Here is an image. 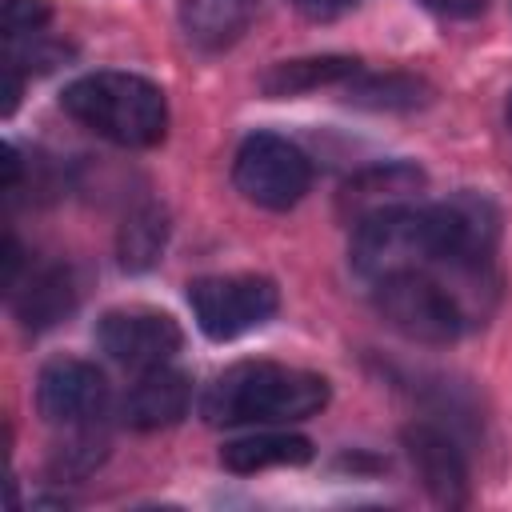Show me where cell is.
Returning a JSON list of instances; mask_svg holds the SVG:
<instances>
[{"mask_svg": "<svg viewBox=\"0 0 512 512\" xmlns=\"http://www.w3.org/2000/svg\"><path fill=\"white\" fill-rule=\"evenodd\" d=\"M328 404V380L308 368H288L272 360H240L224 368L204 400L200 412L208 424H292L308 420Z\"/></svg>", "mask_w": 512, "mask_h": 512, "instance_id": "1", "label": "cell"}, {"mask_svg": "<svg viewBox=\"0 0 512 512\" xmlns=\"http://www.w3.org/2000/svg\"><path fill=\"white\" fill-rule=\"evenodd\" d=\"M60 108L96 132L100 140H112L120 148H152L168 132V100L164 88L136 72H88L76 76L60 92Z\"/></svg>", "mask_w": 512, "mask_h": 512, "instance_id": "2", "label": "cell"}, {"mask_svg": "<svg viewBox=\"0 0 512 512\" xmlns=\"http://www.w3.org/2000/svg\"><path fill=\"white\" fill-rule=\"evenodd\" d=\"M480 280L484 272H444V268L396 272L372 284V304L400 336L420 344H452L476 320L460 284H480Z\"/></svg>", "mask_w": 512, "mask_h": 512, "instance_id": "3", "label": "cell"}, {"mask_svg": "<svg viewBox=\"0 0 512 512\" xmlns=\"http://www.w3.org/2000/svg\"><path fill=\"white\" fill-rule=\"evenodd\" d=\"M432 268L444 272H488L500 240V212L480 192H456L424 208Z\"/></svg>", "mask_w": 512, "mask_h": 512, "instance_id": "4", "label": "cell"}, {"mask_svg": "<svg viewBox=\"0 0 512 512\" xmlns=\"http://www.w3.org/2000/svg\"><path fill=\"white\" fill-rule=\"evenodd\" d=\"M232 184L236 192L268 212H284L304 200L312 188V160L276 132H252L232 160Z\"/></svg>", "mask_w": 512, "mask_h": 512, "instance_id": "5", "label": "cell"}, {"mask_svg": "<svg viewBox=\"0 0 512 512\" xmlns=\"http://www.w3.org/2000/svg\"><path fill=\"white\" fill-rule=\"evenodd\" d=\"M188 304L208 340H236L268 324L280 308V292L268 276H196L188 284Z\"/></svg>", "mask_w": 512, "mask_h": 512, "instance_id": "6", "label": "cell"}, {"mask_svg": "<svg viewBox=\"0 0 512 512\" xmlns=\"http://www.w3.org/2000/svg\"><path fill=\"white\" fill-rule=\"evenodd\" d=\"M96 344L116 364L148 372V368L168 364L180 352L184 332L168 312H156V308H112L96 324Z\"/></svg>", "mask_w": 512, "mask_h": 512, "instance_id": "7", "label": "cell"}, {"mask_svg": "<svg viewBox=\"0 0 512 512\" xmlns=\"http://www.w3.org/2000/svg\"><path fill=\"white\" fill-rule=\"evenodd\" d=\"M36 408L48 424L88 428L108 408V380L80 356H56L36 376Z\"/></svg>", "mask_w": 512, "mask_h": 512, "instance_id": "8", "label": "cell"}, {"mask_svg": "<svg viewBox=\"0 0 512 512\" xmlns=\"http://www.w3.org/2000/svg\"><path fill=\"white\" fill-rule=\"evenodd\" d=\"M424 192V172L408 160H388V164H372L364 172H356L352 180H344L340 188V216L348 224H364L372 216L396 212L416 204V196Z\"/></svg>", "mask_w": 512, "mask_h": 512, "instance_id": "9", "label": "cell"}, {"mask_svg": "<svg viewBox=\"0 0 512 512\" xmlns=\"http://www.w3.org/2000/svg\"><path fill=\"white\" fill-rule=\"evenodd\" d=\"M404 448H408V460H412L424 492L436 504H444V508L468 504V464L448 432H440L436 424H408Z\"/></svg>", "mask_w": 512, "mask_h": 512, "instance_id": "10", "label": "cell"}, {"mask_svg": "<svg viewBox=\"0 0 512 512\" xmlns=\"http://www.w3.org/2000/svg\"><path fill=\"white\" fill-rule=\"evenodd\" d=\"M192 404V380L180 368H148L140 372V380L124 392L120 400V420L136 432H156V428H172L188 416Z\"/></svg>", "mask_w": 512, "mask_h": 512, "instance_id": "11", "label": "cell"}, {"mask_svg": "<svg viewBox=\"0 0 512 512\" xmlns=\"http://www.w3.org/2000/svg\"><path fill=\"white\" fill-rule=\"evenodd\" d=\"M8 296H12V308H16L20 324L32 328V332H44L76 308V280L64 264H40Z\"/></svg>", "mask_w": 512, "mask_h": 512, "instance_id": "12", "label": "cell"}, {"mask_svg": "<svg viewBox=\"0 0 512 512\" xmlns=\"http://www.w3.org/2000/svg\"><path fill=\"white\" fill-rule=\"evenodd\" d=\"M252 8L256 0H180V24L196 48L220 52L244 36V28L252 24Z\"/></svg>", "mask_w": 512, "mask_h": 512, "instance_id": "13", "label": "cell"}, {"mask_svg": "<svg viewBox=\"0 0 512 512\" xmlns=\"http://www.w3.org/2000/svg\"><path fill=\"white\" fill-rule=\"evenodd\" d=\"M360 72L356 56H308V60H280L260 76V92L280 100V96H300L316 92L340 80H352Z\"/></svg>", "mask_w": 512, "mask_h": 512, "instance_id": "14", "label": "cell"}, {"mask_svg": "<svg viewBox=\"0 0 512 512\" xmlns=\"http://www.w3.org/2000/svg\"><path fill=\"white\" fill-rule=\"evenodd\" d=\"M304 460H312V440L296 432H252L220 448V464L240 476L276 468V464H304Z\"/></svg>", "mask_w": 512, "mask_h": 512, "instance_id": "15", "label": "cell"}, {"mask_svg": "<svg viewBox=\"0 0 512 512\" xmlns=\"http://www.w3.org/2000/svg\"><path fill=\"white\" fill-rule=\"evenodd\" d=\"M164 240H168V220H164V212H160L156 204L136 208V212L124 220V228H120V264H124L128 272L152 268V264L160 260V252H164Z\"/></svg>", "mask_w": 512, "mask_h": 512, "instance_id": "16", "label": "cell"}, {"mask_svg": "<svg viewBox=\"0 0 512 512\" xmlns=\"http://www.w3.org/2000/svg\"><path fill=\"white\" fill-rule=\"evenodd\" d=\"M352 104H364V108H416L424 100V84L412 80V76H368L364 84L352 88L348 96Z\"/></svg>", "mask_w": 512, "mask_h": 512, "instance_id": "17", "label": "cell"}, {"mask_svg": "<svg viewBox=\"0 0 512 512\" xmlns=\"http://www.w3.org/2000/svg\"><path fill=\"white\" fill-rule=\"evenodd\" d=\"M48 16H52L48 0H4V12H0L4 44H20V40L36 36L48 24Z\"/></svg>", "mask_w": 512, "mask_h": 512, "instance_id": "18", "label": "cell"}, {"mask_svg": "<svg viewBox=\"0 0 512 512\" xmlns=\"http://www.w3.org/2000/svg\"><path fill=\"white\" fill-rule=\"evenodd\" d=\"M88 428H92V424H88ZM88 428H80V436H76L68 448L56 452V460H52L56 472H64V476H84V472H92V468L100 464V456H104V440H96Z\"/></svg>", "mask_w": 512, "mask_h": 512, "instance_id": "19", "label": "cell"}, {"mask_svg": "<svg viewBox=\"0 0 512 512\" xmlns=\"http://www.w3.org/2000/svg\"><path fill=\"white\" fill-rule=\"evenodd\" d=\"M428 12H436V16H448V20H468V16H476V12H484V4L488 0H420Z\"/></svg>", "mask_w": 512, "mask_h": 512, "instance_id": "20", "label": "cell"}, {"mask_svg": "<svg viewBox=\"0 0 512 512\" xmlns=\"http://www.w3.org/2000/svg\"><path fill=\"white\" fill-rule=\"evenodd\" d=\"M308 20H336V16H344L356 0H292Z\"/></svg>", "mask_w": 512, "mask_h": 512, "instance_id": "21", "label": "cell"}, {"mask_svg": "<svg viewBox=\"0 0 512 512\" xmlns=\"http://www.w3.org/2000/svg\"><path fill=\"white\" fill-rule=\"evenodd\" d=\"M508 128H512V96H508Z\"/></svg>", "mask_w": 512, "mask_h": 512, "instance_id": "22", "label": "cell"}]
</instances>
